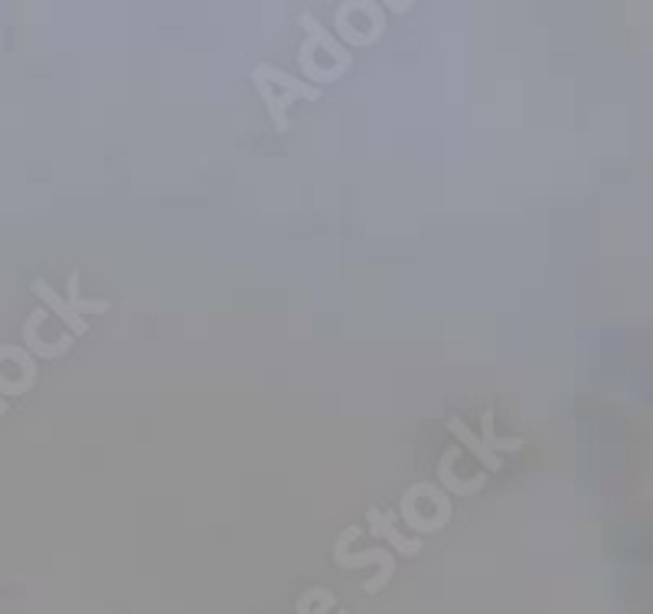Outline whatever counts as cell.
Instances as JSON below:
<instances>
[{
	"mask_svg": "<svg viewBox=\"0 0 653 614\" xmlns=\"http://www.w3.org/2000/svg\"><path fill=\"white\" fill-rule=\"evenodd\" d=\"M255 72H258V76H252V79H255V85H258V92H262L268 112H271V118H275V125H278V131H288L285 108L294 102V98H301V95H304V98H320L317 85H307V82H301V79H291V76H285L281 69L258 66Z\"/></svg>",
	"mask_w": 653,
	"mask_h": 614,
	"instance_id": "1",
	"label": "cell"
},
{
	"mask_svg": "<svg viewBox=\"0 0 653 614\" xmlns=\"http://www.w3.org/2000/svg\"><path fill=\"white\" fill-rule=\"evenodd\" d=\"M448 432H451L454 438H461V441H464V448L471 451L474 458H477L480 464H484L487 471H500V468H503L500 454L490 451V448H487V441H480V438L471 432V428L464 425V419H458V415H451V419H448Z\"/></svg>",
	"mask_w": 653,
	"mask_h": 614,
	"instance_id": "2",
	"label": "cell"
},
{
	"mask_svg": "<svg viewBox=\"0 0 653 614\" xmlns=\"http://www.w3.org/2000/svg\"><path fill=\"white\" fill-rule=\"evenodd\" d=\"M46 321V314L43 311H33L30 314V321H27V327H23V343H27V350L33 353V356H40V360H56V356H63V353H69V347H72V337H59L56 343H46L43 340H36V327H40Z\"/></svg>",
	"mask_w": 653,
	"mask_h": 614,
	"instance_id": "3",
	"label": "cell"
},
{
	"mask_svg": "<svg viewBox=\"0 0 653 614\" xmlns=\"http://www.w3.org/2000/svg\"><path fill=\"white\" fill-rule=\"evenodd\" d=\"M33 294H40V301H46L59 317H63V321L69 324L72 334H85V330H89V321H85V317H79L76 311H72V307L66 304V298H59V294H56L53 288H49L46 281L36 278V281H33Z\"/></svg>",
	"mask_w": 653,
	"mask_h": 614,
	"instance_id": "4",
	"label": "cell"
},
{
	"mask_svg": "<svg viewBox=\"0 0 653 614\" xmlns=\"http://www.w3.org/2000/svg\"><path fill=\"white\" fill-rule=\"evenodd\" d=\"M366 520H369V526H373V533H376V536L389 539V543L396 546L399 552H418V549H422V543H418V539H405V536H399L396 530H392V517H386V513L369 510V513H366Z\"/></svg>",
	"mask_w": 653,
	"mask_h": 614,
	"instance_id": "5",
	"label": "cell"
},
{
	"mask_svg": "<svg viewBox=\"0 0 653 614\" xmlns=\"http://www.w3.org/2000/svg\"><path fill=\"white\" fill-rule=\"evenodd\" d=\"M458 461V448H451L445 458H441V468H438V474H441V484H445L448 490H454L458 497H471V494H477L480 487H484V477H477V481H471V484H464V481H458L454 477V471H451V464Z\"/></svg>",
	"mask_w": 653,
	"mask_h": 614,
	"instance_id": "6",
	"label": "cell"
},
{
	"mask_svg": "<svg viewBox=\"0 0 653 614\" xmlns=\"http://www.w3.org/2000/svg\"><path fill=\"white\" fill-rule=\"evenodd\" d=\"M66 304H69L79 317H82V314H102V311H108V307H112V301H85V298H79V275L69 278V298H66Z\"/></svg>",
	"mask_w": 653,
	"mask_h": 614,
	"instance_id": "7",
	"label": "cell"
},
{
	"mask_svg": "<svg viewBox=\"0 0 653 614\" xmlns=\"http://www.w3.org/2000/svg\"><path fill=\"white\" fill-rule=\"evenodd\" d=\"M484 441H487V448L490 451H520V448H526V438H497L494 435V409H487V415H484Z\"/></svg>",
	"mask_w": 653,
	"mask_h": 614,
	"instance_id": "8",
	"label": "cell"
},
{
	"mask_svg": "<svg viewBox=\"0 0 653 614\" xmlns=\"http://www.w3.org/2000/svg\"><path fill=\"white\" fill-rule=\"evenodd\" d=\"M0 415H7V399H0Z\"/></svg>",
	"mask_w": 653,
	"mask_h": 614,
	"instance_id": "9",
	"label": "cell"
}]
</instances>
